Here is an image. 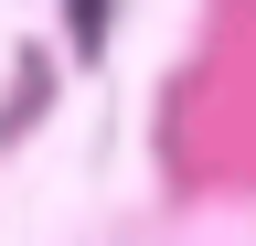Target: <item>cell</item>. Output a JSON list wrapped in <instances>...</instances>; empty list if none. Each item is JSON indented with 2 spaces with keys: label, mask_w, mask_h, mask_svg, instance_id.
Wrapping results in <instances>:
<instances>
[{
  "label": "cell",
  "mask_w": 256,
  "mask_h": 246,
  "mask_svg": "<svg viewBox=\"0 0 256 246\" xmlns=\"http://www.w3.org/2000/svg\"><path fill=\"white\" fill-rule=\"evenodd\" d=\"M64 22H75V43H86V54L107 43V0H64Z\"/></svg>",
  "instance_id": "6da1fadb"
}]
</instances>
